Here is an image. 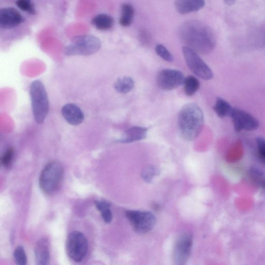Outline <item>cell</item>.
<instances>
[{
    "label": "cell",
    "mask_w": 265,
    "mask_h": 265,
    "mask_svg": "<svg viewBox=\"0 0 265 265\" xmlns=\"http://www.w3.org/2000/svg\"><path fill=\"white\" fill-rule=\"evenodd\" d=\"M179 36L185 46L199 54H210L216 45V37L213 29L198 20H188L182 24L179 29Z\"/></svg>",
    "instance_id": "obj_1"
},
{
    "label": "cell",
    "mask_w": 265,
    "mask_h": 265,
    "mask_svg": "<svg viewBox=\"0 0 265 265\" xmlns=\"http://www.w3.org/2000/svg\"><path fill=\"white\" fill-rule=\"evenodd\" d=\"M204 125L203 112L196 104H186L180 110L178 115V129L185 140H195L202 131Z\"/></svg>",
    "instance_id": "obj_2"
},
{
    "label": "cell",
    "mask_w": 265,
    "mask_h": 265,
    "mask_svg": "<svg viewBox=\"0 0 265 265\" xmlns=\"http://www.w3.org/2000/svg\"><path fill=\"white\" fill-rule=\"evenodd\" d=\"M30 95L35 120L41 124L45 121L49 110L48 94L43 83L38 80L32 82Z\"/></svg>",
    "instance_id": "obj_3"
},
{
    "label": "cell",
    "mask_w": 265,
    "mask_h": 265,
    "mask_svg": "<svg viewBox=\"0 0 265 265\" xmlns=\"http://www.w3.org/2000/svg\"><path fill=\"white\" fill-rule=\"evenodd\" d=\"M64 176L61 164L56 161L48 163L42 171L39 177V186L44 193L51 195L59 189Z\"/></svg>",
    "instance_id": "obj_4"
},
{
    "label": "cell",
    "mask_w": 265,
    "mask_h": 265,
    "mask_svg": "<svg viewBox=\"0 0 265 265\" xmlns=\"http://www.w3.org/2000/svg\"><path fill=\"white\" fill-rule=\"evenodd\" d=\"M101 41L97 37L92 35L76 37L65 49L66 56H90L99 51Z\"/></svg>",
    "instance_id": "obj_5"
},
{
    "label": "cell",
    "mask_w": 265,
    "mask_h": 265,
    "mask_svg": "<svg viewBox=\"0 0 265 265\" xmlns=\"http://www.w3.org/2000/svg\"><path fill=\"white\" fill-rule=\"evenodd\" d=\"M125 214L138 234H147L151 231L156 225V217L151 212L129 210L125 211Z\"/></svg>",
    "instance_id": "obj_6"
},
{
    "label": "cell",
    "mask_w": 265,
    "mask_h": 265,
    "mask_svg": "<svg viewBox=\"0 0 265 265\" xmlns=\"http://www.w3.org/2000/svg\"><path fill=\"white\" fill-rule=\"evenodd\" d=\"M88 249V241L82 233L77 231L70 233L67 239L66 250L71 260L80 262L86 257Z\"/></svg>",
    "instance_id": "obj_7"
},
{
    "label": "cell",
    "mask_w": 265,
    "mask_h": 265,
    "mask_svg": "<svg viewBox=\"0 0 265 265\" xmlns=\"http://www.w3.org/2000/svg\"><path fill=\"white\" fill-rule=\"evenodd\" d=\"M183 52L188 68L196 76L209 80L214 77L213 71L201 59L197 52L187 46H184Z\"/></svg>",
    "instance_id": "obj_8"
},
{
    "label": "cell",
    "mask_w": 265,
    "mask_h": 265,
    "mask_svg": "<svg viewBox=\"0 0 265 265\" xmlns=\"http://www.w3.org/2000/svg\"><path fill=\"white\" fill-rule=\"evenodd\" d=\"M193 246V236L184 232L180 235L175 244L173 258L175 265H185L189 260Z\"/></svg>",
    "instance_id": "obj_9"
},
{
    "label": "cell",
    "mask_w": 265,
    "mask_h": 265,
    "mask_svg": "<svg viewBox=\"0 0 265 265\" xmlns=\"http://www.w3.org/2000/svg\"><path fill=\"white\" fill-rule=\"evenodd\" d=\"M184 74L173 69H164L159 72L156 77L157 86L162 90L170 91L183 85Z\"/></svg>",
    "instance_id": "obj_10"
},
{
    "label": "cell",
    "mask_w": 265,
    "mask_h": 265,
    "mask_svg": "<svg viewBox=\"0 0 265 265\" xmlns=\"http://www.w3.org/2000/svg\"><path fill=\"white\" fill-rule=\"evenodd\" d=\"M230 117L237 132L255 131L260 126L259 121L252 114L237 108L233 109Z\"/></svg>",
    "instance_id": "obj_11"
},
{
    "label": "cell",
    "mask_w": 265,
    "mask_h": 265,
    "mask_svg": "<svg viewBox=\"0 0 265 265\" xmlns=\"http://www.w3.org/2000/svg\"><path fill=\"white\" fill-rule=\"evenodd\" d=\"M23 22V16L15 8L5 7L0 10V28L1 29H13Z\"/></svg>",
    "instance_id": "obj_12"
},
{
    "label": "cell",
    "mask_w": 265,
    "mask_h": 265,
    "mask_svg": "<svg viewBox=\"0 0 265 265\" xmlns=\"http://www.w3.org/2000/svg\"><path fill=\"white\" fill-rule=\"evenodd\" d=\"M61 114L66 121L73 126L81 124L84 119L83 112L75 104L68 103L63 106Z\"/></svg>",
    "instance_id": "obj_13"
},
{
    "label": "cell",
    "mask_w": 265,
    "mask_h": 265,
    "mask_svg": "<svg viewBox=\"0 0 265 265\" xmlns=\"http://www.w3.org/2000/svg\"><path fill=\"white\" fill-rule=\"evenodd\" d=\"M175 7L180 14L185 15L198 11L205 5V0H175Z\"/></svg>",
    "instance_id": "obj_14"
},
{
    "label": "cell",
    "mask_w": 265,
    "mask_h": 265,
    "mask_svg": "<svg viewBox=\"0 0 265 265\" xmlns=\"http://www.w3.org/2000/svg\"><path fill=\"white\" fill-rule=\"evenodd\" d=\"M35 256L38 265L49 264L50 262L49 243L47 238H41L37 242L35 248Z\"/></svg>",
    "instance_id": "obj_15"
},
{
    "label": "cell",
    "mask_w": 265,
    "mask_h": 265,
    "mask_svg": "<svg viewBox=\"0 0 265 265\" xmlns=\"http://www.w3.org/2000/svg\"><path fill=\"white\" fill-rule=\"evenodd\" d=\"M148 129L142 126H132L127 130L119 142L129 144L140 141L145 139L147 135Z\"/></svg>",
    "instance_id": "obj_16"
},
{
    "label": "cell",
    "mask_w": 265,
    "mask_h": 265,
    "mask_svg": "<svg viewBox=\"0 0 265 265\" xmlns=\"http://www.w3.org/2000/svg\"><path fill=\"white\" fill-rule=\"evenodd\" d=\"M91 23L98 30L108 31L113 27L114 22L111 16L106 14H100L95 16L92 19Z\"/></svg>",
    "instance_id": "obj_17"
},
{
    "label": "cell",
    "mask_w": 265,
    "mask_h": 265,
    "mask_svg": "<svg viewBox=\"0 0 265 265\" xmlns=\"http://www.w3.org/2000/svg\"><path fill=\"white\" fill-rule=\"evenodd\" d=\"M135 15L134 8L131 4L125 3L122 4L121 16L119 19L120 25L124 27L131 26Z\"/></svg>",
    "instance_id": "obj_18"
},
{
    "label": "cell",
    "mask_w": 265,
    "mask_h": 265,
    "mask_svg": "<svg viewBox=\"0 0 265 265\" xmlns=\"http://www.w3.org/2000/svg\"><path fill=\"white\" fill-rule=\"evenodd\" d=\"M234 108L224 99L217 98L214 107V111L219 117L224 118L227 116H230L231 113Z\"/></svg>",
    "instance_id": "obj_19"
},
{
    "label": "cell",
    "mask_w": 265,
    "mask_h": 265,
    "mask_svg": "<svg viewBox=\"0 0 265 265\" xmlns=\"http://www.w3.org/2000/svg\"><path fill=\"white\" fill-rule=\"evenodd\" d=\"M135 87V82L130 77L124 76L116 80L114 84L115 90L120 93L126 94L131 92Z\"/></svg>",
    "instance_id": "obj_20"
},
{
    "label": "cell",
    "mask_w": 265,
    "mask_h": 265,
    "mask_svg": "<svg viewBox=\"0 0 265 265\" xmlns=\"http://www.w3.org/2000/svg\"><path fill=\"white\" fill-rule=\"evenodd\" d=\"M95 205L100 212L104 222L108 224H111L113 220L111 204L106 201L96 200L95 201Z\"/></svg>",
    "instance_id": "obj_21"
},
{
    "label": "cell",
    "mask_w": 265,
    "mask_h": 265,
    "mask_svg": "<svg viewBox=\"0 0 265 265\" xmlns=\"http://www.w3.org/2000/svg\"><path fill=\"white\" fill-rule=\"evenodd\" d=\"M185 93L187 96H192L198 90L200 83L195 77L189 76L185 78L183 84Z\"/></svg>",
    "instance_id": "obj_22"
},
{
    "label": "cell",
    "mask_w": 265,
    "mask_h": 265,
    "mask_svg": "<svg viewBox=\"0 0 265 265\" xmlns=\"http://www.w3.org/2000/svg\"><path fill=\"white\" fill-rule=\"evenodd\" d=\"M249 175L254 183L265 189V174L262 169L257 167H252L250 169Z\"/></svg>",
    "instance_id": "obj_23"
},
{
    "label": "cell",
    "mask_w": 265,
    "mask_h": 265,
    "mask_svg": "<svg viewBox=\"0 0 265 265\" xmlns=\"http://www.w3.org/2000/svg\"><path fill=\"white\" fill-rule=\"evenodd\" d=\"M16 6L23 11L31 15H35L37 10L33 0H17Z\"/></svg>",
    "instance_id": "obj_24"
},
{
    "label": "cell",
    "mask_w": 265,
    "mask_h": 265,
    "mask_svg": "<svg viewBox=\"0 0 265 265\" xmlns=\"http://www.w3.org/2000/svg\"><path fill=\"white\" fill-rule=\"evenodd\" d=\"M160 174L158 169L153 166H150L145 168L142 173V177L146 183H150L155 177Z\"/></svg>",
    "instance_id": "obj_25"
},
{
    "label": "cell",
    "mask_w": 265,
    "mask_h": 265,
    "mask_svg": "<svg viewBox=\"0 0 265 265\" xmlns=\"http://www.w3.org/2000/svg\"><path fill=\"white\" fill-rule=\"evenodd\" d=\"M156 54L165 61L172 62L174 57L170 52L163 45L157 44L155 49Z\"/></svg>",
    "instance_id": "obj_26"
},
{
    "label": "cell",
    "mask_w": 265,
    "mask_h": 265,
    "mask_svg": "<svg viewBox=\"0 0 265 265\" xmlns=\"http://www.w3.org/2000/svg\"><path fill=\"white\" fill-rule=\"evenodd\" d=\"M14 258L17 265H25L27 264V256L23 247L19 246L16 248L14 253Z\"/></svg>",
    "instance_id": "obj_27"
},
{
    "label": "cell",
    "mask_w": 265,
    "mask_h": 265,
    "mask_svg": "<svg viewBox=\"0 0 265 265\" xmlns=\"http://www.w3.org/2000/svg\"><path fill=\"white\" fill-rule=\"evenodd\" d=\"M139 38L141 43L145 46L150 45L152 42V37L151 33L145 29L140 30Z\"/></svg>",
    "instance_id": "obj_28"
},
{
    "label": "cell",
    "mask_w": 265,
    "mask_h": 265,
    "mask_svg": "<svg viewBox=\"0 0 265 265\" xmlns=\"http://www.w3.org/2000/svg\"><path fill=\"white\" fill-rule=\"evenodd\" d=\"M14 156V150L13 148H9L6 151L1 159L3 166L8 168L11 165Z\"/></svg>",
    "instance_id": "obj_29"
},
{
    "label": "cell",
    "mask_w": 265,
    "mask_h": 265,
    "mask_svg": "<svg viewBox=\"0 0 265 265\" xmlns=\"http://www.w3.org/2000/svg\"><path fill=\"white\" fill-rule=\"evenodd\" d=\"M256 142L259 155L265 161V139L261 136L258 137Z\"/></svg>",
    "instance_id": "obj_30"
},
{
    "label": "cell",
    "mask_w": 265,
    "mask_h": 265,
    "mask_svg": "<svg viewBox=\"0 0 265 265\" xmlns=\"http://www.w3.org/2000/svg\"><path fill=\"white\" fill-rule=\"evenodd\" d=\"M224 1L227 5L231 6L236 3V0H224Z\"/></svg>",
    "instance_id": "obj_31"
}]
</instances>
